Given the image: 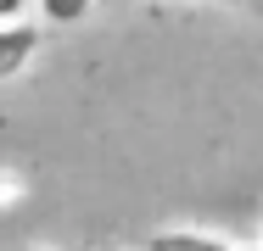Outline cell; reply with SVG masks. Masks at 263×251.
Here are the masks:
<instances>
[{
	"instance_id": "obj_5",
	"label": "cell",
	"mask_w": 263,
	"mask_h": 251,
	"mask_svg": "<svg viewBox=\"0 0 263 251\" xmlns=\"http://www.w3.org/2000/svg\"><path fill=\"white\" fill-rule=\"evenodd\" d=\"M258 251H263V240H258Z\"/></svg>"
},
{
	"instance_id": "obj_2",
	"label": "cell",
	"mask_w": 263,
	"mask_h": 251,
	"mask_svg": "<svg viewBox=\"0 0 263 251\" xmlns=\"http://www.w3.org/2000/svg\"><path fill=\"white\" fill-rule=\"evenodd\" d=\"M146 251H235V240H224L213 229H157Z\"/></svg>"
},
{
	"instance_id": "obj_1",
	"label": "cell",
	"mask_w": 263,
	"mask_h": 251,
	"mask_svg": "<svg viewBox=\"0 0 263 251\" xmlns=\"http://www.w3.org/2000/svg\"><path fill=\"white\" fill-rule=\"evenodd\" d=\"M40 45H45V28L40 23H0V84L6 78H17V73H28V61L40 56Z\"/></svg>"
},
{
	"instance_id": "obj_4",
	"label": "cell",
	"mask_w": 263,
	"mask_h": 251,
	"mask_svg": "<svg viewBox=\"0 0 263 251\" xmlns=\"http://www.w3.org/2000/svg\"><path fill=\"white\" fill-rule=\"evenodd\" d=\"M28 6H34V0H0V23H17Z\"/></svg>"
},
{
	"instance_id": "obj_3",
	"label": "cell",
	"mask_w": 263,
	"mask_h": 251,
	"mask_svg": "<svg viewBox=\"0 0 263 251\" xmlns=\"http://www.w3.org/2000/svg\"><path fill=\"white\" fill-rule=\"evenodd\" d=\"M90 6H96V0H34V11H40L45 28H73V23H84Z\"/></svg>"
}]
</instances>
